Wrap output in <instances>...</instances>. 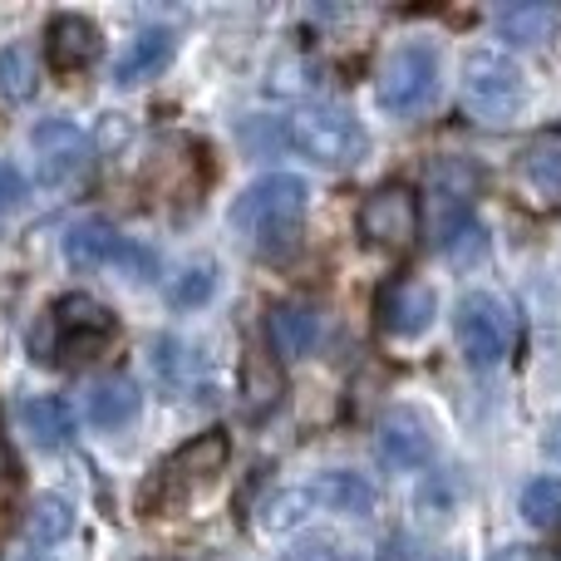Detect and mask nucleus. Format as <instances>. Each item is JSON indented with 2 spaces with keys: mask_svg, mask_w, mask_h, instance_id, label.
Masks as SVG:
<instances>
[{
  "mask_svg": "<svg viewBox=\"0 0 561 561\" xmlns=\"http://www.w3.org/2000/svg\"><path fill=\"white\" fill-rule=\"evenodd\" d=\"M20 197H25V178H20V168H10L5 158H0V222L20 207Z\"/></svg>",
  "mask_w": 561,
  "mask_h": 561,
  "instance_id": "nucleus-27",
  "label": "nucleus"
},
{
  "mask_svg": "<svg viewBox=\"0 0 561 561\" xmlns=\"http://www.w3.org/2000/svg\"><path fill=\"white\" fill-rule=\"evenodd\" d=\"M375 444H379L385 468H394V473H414V468H424L428 458H434V434H428V424L419 414H409V409L385 414Z\"/></svg>",
  "mask_w": 561,
  "mask_h": 561,
  "instance_id": "nucleus-11",
  "label": "nucleus"
},
{
  "mask_svg": "<svg viewBox=\"0 0 561 561\" xmlns=\"http://www.w3.org/2000/svg\"><path fill=\"white\" fill-rule=\"evenodd\" d=\"M213 286H217L213 266H193V272L173 286V306H197V300H207V290H213Z\"/></svg>",
  "mask_w": 561,
  "mask_h": 561,
  "instance_id": "nucleus-25",
  "label": "nucleus"
},
{
  "mask_svg": "<svg viewBox=\"0 0 561 561\" xmlns=\"http://www.w3.org/2000/svg\"><path fill=\"white\" fill-rule=\"evenodd\" d=\"M20 428L30 434V444L39 448H65L75 438V409L59 394H35L20 404Z\"/></svg>",
  "mask_w": 561,
  "mask_h": 561,
  "instance_id": "nucleus-17",
  "label": "nucleus"
},
{
  "mask_svg": "<svg viewBox=\"0 0 561 561\" xmlns=\"http://www.w3.org/2000/svg\"><path fill=\"white\" fill-rule=\"evenodd\" d=\"M118 266H124L128 276H138V280H148L158 272V256L148 252V247H138V242H124V252H118Z\"/></svg>",
  "mask_w": 561,
  "mask_h": 561,
  "instance_id": "nucleus-28",
  "label": "nucleus"
},
{
  "mask_svg": "<svg viewBox=\"0 0 561 561\" xmlns=\"http://www.w3.org/2000/svg\"><path fill=\"white\" fill-rule=\"evenodd\" d=\"M94 55H99V30L84 15L49 20V59H55L59 75H75V69L94 65Z\"/></svg>",
  "mask_w": 561,
  "mask_h": 561,
  "instance_id": "nucleus-16",
  "label": "nucleus"
},
{
  "mask_svg": "<svg viewBox=\"0 0 561 561\" xmlns=\"http://www.w3.org/2000/svg\"><path fill=\"white\" fill-rule=\"evenodd\" d=\"M15 497H20V463H15V448L0 434V513H5Z\"/></svg>",
  "mask_w": 561,
  "mask_h": 561,
  "instance_id": "nucleus-26",
  "label": "nucleus"
},
{
  "mask_svg": "<svg viewBox=\"0 0 561 561\" xmlns=\"http://www.w3.org/2000/svg\"><path fill=\"white\" fill-rule=\"evenodd\" d=\"M39 89V55L30 45L0 49V94L5 99H35Z\"/></svg>",
  "mask_w": 561,
  "mask_h": 561,
  "instance_id": "nucleus-20",
  "label": "nucleus"
},
{
  "mask_svg": "<svg viewBox=\"0 0 561 561\" xmlns=\"http://www.w3.org/2000/svg\"><path fill=\"white\" fill-rule=\"evenodd\" d=\"M35 158H39L45 183H69V178H79L89 168L94 148H89V134L79 124H69V118H45V124L35 128Z\"/></svg>",
  "mask_w": 561,
  "mask_h": 561,
  "instance_id": "nucleus-9",
  "label": "nucleus"
},
{
  "mask_svg": "<svg viewBox=\"0 0 561 561\" xmlns=\"http://www.w3.org/2000/svg\"><path fill=\"white\" fill-rule=\"evenodd\" d=\"M493 561H542V557L533 547H503V552H493Z\"/></svg>",
  "mask_w": 561,
  "mask_h": 561,
  "instance_id": "nucleus-29",
  "label": "nucleus"
},
{
  "mask_svg": "<svg viewBox=\"0 0 561 561\" xmlns=\"http://www.w3.org/2000/svg\"><path fill=\"white\" fill-rule=\"evenodd\" d=\"M138 385L134 379H99L94 389H89V419H94L99 428H124L128 419L138 414Z\"/></svg>",
  "mask_w": 561,
  "mask_h": 561,
  "instance_id": "nucleus-19",
  "label": "nucleus"
},
{
  "mask_svg": "<svg viewBox=\"0 0 561 561\" xmlns=\"http://www.w3.org/2000/svg\"><path fill=\"white\" fill-rule=\"evenodd\" d=\"M438 99V55L428 39H404L379 65V104L389 114H424Z\"/></svg>",
  "mask_w": 561,
  "mask_h": 561,
  "instance_id": "nucleus-6",
  "label": "nucleus"
},
{
  "mask_svg": "<svg viewBox=\"0 0 561 561\" xmlns=\"http://www.w3.org/2000/svg\"><path fill=\"white\" fill-rule=\"evenodd\" d=\"M128 237H118L108 222H99V217H89V222H75L65 237V256L75 266H84V272H94V266H118V252H124Z\"/></svg>",
  "mask_w": 561,
  "mask_h": 561,
  "instance_id": "nucleus-18",
  "label": "nucleus"
},
{
  "mask_svg": "<svg viewBox=\"0 0 561 561\" xmlns=\"http://www.w3.org/2000/svg\"><path fill=\"white\" fill-rule=\"evenodd\" d=\"M335 561H345V557H335Z\"/></svg>",
  "mask_w": 561,
  "mask_h": 561,
  "instance_id": "nucleus-32",
  "label": "nucleus"
},
{
  "mask_svg": "<svg viewBox=\"0 0 561 561\" xmlns=\"http://www.w3.org/2000/svg\"><path fill=\"white\" fill-rule=\"evenodd\" d=\"M557 25V10L552 5H513L497 15V30H503L507 39H517V45H533V39H547Z\"/></svg>",
  "mask_w": 561,
  "mask_h": 561,
  "instance_id": "nucleus-23",
  "label": "nucleus"
},
{
  "mask_svg": "<svg viewBox=\"0 0 561 561\" xmlns=\"http://www.w3.org/2000/svg\"><path fill=\"white\" fill-rule=\"evenodd\" d=\"M419 232V203L404 183H385L359 203V237L385 252H404Z\"/></svg>",
  "mask_w": 561,
  "mask_h": 561,
  "instance_id": "nucleus-8",
  "label": "nucleus"
},
{
  "mask_svg": "<svg viewBox=\"0 0 561 561\" xmlns=\"http://www.w3.org/2000/svg\"><path fill=\"white\" fill-rule=\"evenodd\" d=\"M286 144L296 148L300 158H310V163L350 168L365 158V128H359V118L350 114V108L310 104L286 118Z\"/></svg>",
  "mask_w": 561,
  "mask_h": 561,
  "instance_id": "nucleus-3",
  "label": "nucleus"
},
{
  "mask_svg": "<svg viewBox=\"0 0 561 561\" xmlns=\"http://www.w3.org/2000/svg\"><path fill=\"white\" fill-rule=\"evenodd\" d=\"M454 335H458V350L468 355L473 369H497L507 355H513V310L507 300H497L493 290H468L454 310Z\"/></svg>",
  "mask_w": 561,
  "mask_h": 561,
  "instance_id": "nucleus-4",
  "label": "nucleus"
},
{
  "mask_svg": "<svg viewBox=\"0 0 561 561\" xmlns=\"http://www.w3.org/2000/svg\"><path fill=\"white\" fill-rule=\"evenodd\" d=\"M527 99V79L523 69L507 55H493V49H478L463 65V108L478 118V124H513L517 108Z\"/></svg>",
  "mask_w": 561,
  "mask_h": 561,
  "instance_id": "nucleus-5",
  "label": "nucleus"
},
{
  "mask_svg": "<svg viewBox=\"0 0 561 561\" xmlns=\"http://www.w3.org/2000/svg\"><path fill=\"white\" fill-rule=\"evenodd\" d=\"M434 561H458V557H434Z\"/></svg>",
  "mask_w": 561,
  "mask_h": 561,
  "instance_id": "nucleus-31",
  "label": "nucleus"
},
{
  "mask_svg": "<svg viewBox=\"0 0 561 561\" xmlns=\"http://www.w3.org/2000/svg\"><path fill=\"white\" fill-rule=\"evenodd\" d=\"M547 444H552V454H557V458H561V424H557V428H552V438H547Z\"/></svg>",
  "mask_w": 561,
  "mask_h": 561,
  "instance_id": "nucleus-30",
  "label": "nucleus"
},
{
  "mask_svg": "<svg viewBox=\"0 0 561 561\" xmlns=\"http://www.w3.org/2000/svg\"><path fill=\"white\" fill-rule=\"evenodd\" d=\"M523 517L537 533L561 527V478H533V483L523 488Z\"/></svg>",
  "mask_w": 561,
  "mask_h": 561,
  "instance_id": "nucleus-22",
  "label": "nucleus"
},
{
  "mask_svg": "<svg viewBox=\"0 0 561 561\" xmlns=\"http://www.w3.org/2000/svg\"><path fill=\"white\" fill-rule=\"evenodd\" d=\"M69 527H75V513H69V503H59V497H39L35 513H30L25 533L35 537V542L55 547L59 537H69Z\"/></svg>",
  "mask_w": 561,
  "mask_h": 561,
  "instance_id": "nucleus-24",
  "label": "nucleus"
},
{
  "mask_svg": "<svg viewBox=\"0 0 561 561\" xmlns=\"http://www.w3.org/2000/svg\"><path fill=\"white\" fill-rule=\"evenodd\" d=\"M173 49H178V39H173V30H168V25H148V30H138V35L128 39V49L118 55L114 79H118L124 89L144 84V79L163 75L168 59H173Z\"/></svg>",
  "mask_w": 561,
  "mask_h": 561,
  "instance_id": "nucleus-15",
  "label": "nucleus"
},
{
  "mask_svg": "<svg viewBox=\"0 0 561 561\" xmlns=\"http://www.w3.org/2000/svg\"><path fill=\"white\" fill-rule=\"evenodd\" d=\"M280 369H276V359L266 355V350H252L247 355V409H252L256 419L262 414H272L276 409V399H280Z\"/></svg>",
  "mask_w": 561,
  "mask_h": 561,
  "instance_id": "nucleus-21",
  "label": "nucleus"
},
{
  "mask_svg": "<svg viewBox=\"0 0 561 561\" xmlns=\"http://www.w3.org/2000/svg\"><path fill=\"white\" fill-rule=\"evenodd\" d=\"M320 340V316L310 300H280L266 316V345H272L276 359H300L310 355Z\"/></svg>",
  "mask_w": 561,
  "mask_h": 561,
  "instance_id": "nucleus-14",
  "label": "nucleus"
},
{
  "mask_svg": "<svg viewBox=\"0 0 561 561\" xmlns=\"http://www.w3.org/2000/svg\"><path fill=\"white\" fill-rule=\"evenodd\" d=\"M517 187L527 193V203H561V134H537L517 153Z\"/></svg>",
  "mask_w": 561,
  "mask_h": 561,
  "instance_id": "nucleus-12",
  "label": "nucleus"
},
{
  "mask_svg": "<svg viewBox=\"0 0 561 561\" xmlns=\"http://www.w3.org/2000/svg\"><path fill=\"white\" fill-rule=\"evenodd\" d=\"M306 207H310V187L296 173H272L256 178L232 207V227L247 237V247L266 256H280L300 242L306 227Z\"/></svg>",
  "mask_w": 561,
  "mask_h": 561,
  "instance_id": "nucleus-1",
  "label": "nucleus"
},
{
  "mask_svg": "<svg viewBox=\"0 0 561 561\" xmlns=\"http://www.w3.org/2000/svg\"><path fill=\"white\" fill-rule=\"evenodd\" d=\"M45 325L55 330V350H49V359H89V355H99V350L114 340L118 320H114V310H108L104 300L75 290V296H59L55 306H49Z\"/></svg>",
  "mask_w": 561,
  "mask_h": 561,
  "instance_id": "nucleus-7",
  "label": "nucleus"
},
{
  "mask_svg": "<svg viewBox=\"0 0 561 561\" xmlns=\"http://www.w3.org/2000/svg\"><path fill=\"white\" fill-rule=\"evenodd\" d=\"M375 310H379V325H385L389 335L414 340V335H424V330L434 325L438 300H434V290H428L424 280H394V286L379 290Z\"/></svg>",
  "mask_w": 561,
  "mask_h": 561,
  "instance_id": "nucleus-10",
  "label": "nucleus"
},
{
  "mask_svg": "<svg viewBox=\"0 0 561 561\" xmlns=\"http://www.w3.org/2000/svg\"><path fill=\"white\" fill-rule=\"evenodd\" d=\"M227 454H232L227 434H222V428H213V434L187 438V444L178 448V454L168 458L163 468H158V478H163L168 488H193V483H207L213 473H222Z\"/></svg>",
  "mask_w": 561,
  "mask_h": 561,
  "instance_id": "nucleus-13",
  "label": "nucleus"
},
{
  "mask_svg": "<svg viewBox=\"0 0 561 561\" xmlns=\"http://www.w3.org/2000/svg\"><path fill=\"white\" fill-rule=\"evenodd\" d=\"M375 503H379V493H375V483H369L365 473L335 468V473H316L310 483H300V488H290V493H280L276 503H272V517H266V523H272L276 533H286V527L306 523V517H316V513L365 517Z\"/></svg>",
  "mask_w": 561,
  "mask_h": 561,
  "instance_id": "nucleus-2",
  "label": "nucleus"
}]
</instances>
